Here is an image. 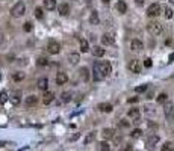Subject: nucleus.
I'll list each match as a JSON object with an SVG mask.
<instances>
[{
	"label": "nucleus",
	"instance_id": "nucleus-1",
	"mask_svg": "<svg viewBox=\"0 0 174 151\" xmlns=\"http://www.w3.org/2000/svg\"><path fill=\"white\" fill-rule=\"evenodd\" d=\"M112 73V67L109 62H97L94 65V77L97 79V80H102V79H106L109 74Z\"/></svg>",
	"mask_w": 174,
	"mask_h": 151
},
{
	"label": "nucleus",
	"instance_id": "nucleus-2",
	"mask_svg": "<svg viewBox=\"0 0 174 151\" xmlns=\"http://www.w3.org/2000/svg\"><path fill=\"white\" fill-rule=\"evenodd\" d=\"M24 12H26V5H24L23 2H18V3H15L14 6H12L11 15L15 17V18H20V17L24 15Z\"/></svg>",
	"mask_w": 174,
	"mask_h": 151
},
{
	"label": "nucleus",
	"instance_id": "nucleus-3",
	"mask_svg": "<svg viewBox=\"0 0 174 151\" xmlns=\"http://www.w3.org/2000/svg\"><path fill=\"white\" fill-rule=\"evenodd\" d=\"M147 30H149L151 35L157 36V35L162 33V24H160L159 21H150L149 24H147Z\"/></svg>",
	"mask_w": 174,
	"mask_h": 151
},
{
	"label": "nucleus",
	"instance_id": "nucleus-4",
	"mask_svg": "<svg viewBox=\"0 0 174 151\" xmlns=\"http://www.w3.org/2000/svg\"><path fill=\"white\" fill-rule=\"evenodd\" d=\"M47 51L50 55H58L59 51H61V44H59L58 41H55V39H52V41H49Z\"/></svg>",
	"mask_w": 174,
	"mask_h": 151
},
{
	"label": "nucleus",
	"instance_id": "nucleus-5",
	"mask_svg": "<svg viewBox=\"0 0 174 151\" xmlns=\"http://www.w3.org/2000/svg\"><path fill=\"white\" fill-rule=\"evenodd\" d=\"M129 70H130V73L139 74L141 70H142V65H141V62H139L138 59H133V61H130V64H129Z\"/></svg>",
	"mask_w": 174,
	"mask_h": 151
},
{
	"label": "nucleus",
	"instance_id": "nucleus-6",
	"mask_svg": "<svg viewBox=\"0 0 174 151\" xmlns=\"http://www.w3.org/2000/svg\"><path fill=\"white\" fill-rule=\"evenodd\" d=\"M160 14V5L159 3H153V5H150L149 6V9H147V15L149 17H157Z\"/></svg>",
	"mask_w": 174,
	"mask_h": 151
},
{
	"label": "nucleus",
	"instance_id": "nucleus-7",
	"mask_svg": "<svg viewBox=\"0 0 174 151\" xmlns=\"http://www.w3.org/2000/svg\"><path fill=\"white\" fill-rule=\"evenodd\" d=\"M164 112H165V116L168 118V120H173V118H174V106L171 103L166 101L165 106H164Z\"/></svg>",
	"mask_w": 174,
	"mask_h": 151
},
{
	"label": "nucleus",
	"instance_id": "nucleus-8",
	"mask_svg": "<svg viewBox=\"0 0 174 151\" xmlns=\"http://www.w3.org/2000/svg\"><path fill=\"white\" fill-rule=\"evenodd\" d=\"M55 100V94L52 91H44V95H43V103L44 104H49Z\"/></svg>",
	"mask_w": 174,
	"mask_h": 151
},
{
	"label": "nucleus",
	"instance_id": "nucleus-9",
	"mask_svg": "<svg viewBox=\"0 0 174 151\" xmlns=\"http://www.w3.org/2000/svg\"><path fill=\"white\" fill-rule=\"evenodd\" d=\"M36 86H38V89H41V91H47V88H49V79L47 77H41L38 80Z\"/></svg>",
	"mask_w": 174,
	"mask_h": 151
},
{
	"label": "nucleus",
	"instance_id": "nucleus-10",
	"mask_svg": "<svg viewBox=\"0 0 174 151\" xmlns=\"http://www.w3.org/2000/svg\"><path fill=\"white\" fill-rule=\"evenodd\" d=\"M127 115H129V118H132L135 124L139 122V109H135V107H133V109L129 110V113H127Z\"/></svg>",
	"mask_w": 174,
	"mask_h": 151
},
{
	"label": "nucleus",
	"instance_id": "nucleus-11",
	"mask_svg": "<svg viewBox=\"0 0 174 151\" xmlns=\"http://www.w3.org/2000/svg\"><path fill=\"white\" fill-rule=\"evenodd\" d=\"M58 12L61 14L62 17H65V15H68L70 14V6L67 5V3H61L58 6Z\"/></svg>",
	"mask_w": 174,
	"mask_h": 151
},
{
	"label": "nucleus",
	"instance_id": "nucleus-12",
	"mask_svg": "<svg viewBox=\"0 0 174 151\" xmlns=\"http://www.w3.org/2000/svg\"><path fill=\"white\" fill-rule=\"evenodd\" d=\"M130 47H132L133 51H141L144 49V45H142V42L139 41V39H133V41L130 42Z\"/></svg>",
	"mask_w": 174,
	"mask_h": 151
},
{
	"label": "nucleus",
	"instance_id": "nucleus-13",
	"mask_svg": "<svg viewBox=\"0 0 174 151\" xmlns=\"http://www.w3.org/2000/svg\"><path fill=\"white\" fill-rule=\"evenodd\" d=\"M9 100H11L12 104H18L21 101V91H15V92L9 97Z\"/></svg>",
	"mask_w": 174,
	"mask_h": 151
},
{
	"label": "nucleus",
	"instance_id": "nucleus-14",
	"mask_svg": "<svg viewBox=\"0 0 174 151\" xmlns=\"http://www.w3.org/2000/svg\"><path fill=\"white\" fill-rule=\"evenodd\" d=\"M67 80H68V76L65 73H58L56 76V85H65Z\"/></svg>",
	"mask_w": 174,
	"mask_h": 151
},
{
	"label": "nucleus",
	"instance_id": "nucleus-15",
	"mask_svg": "<svg viewBox=\"0 0 174 151\" xmlns=\"http://www.w3.org/2000/svg\"><path fill=\"white\" fill-rule=\"evenodd\" d=\"M102 44H105V45L113 44V35H112V33H105V35L102 36Z\"/></svg>",
	"mask_w": 174,
	"mask_h": 151
},
{
	"label": "nucleus",
	"instance_id": "nucleus-16",
	"mask_svg": "<svg viewBox=\"0 0 174 151\" xmlns=\"http://www.w3.org/2000/svg\"><path fill=\"white\" fill-rule=\"evenodd\" d=\"M98 109L102 110V112H106V113H109V112H112V104L111 103H100L98 104Z\"/></svg>",
	"mask_w": 174,
	"mask_h": 151
},
{
	"label": "nucleus",
	"instance_id": "nucleus-17",
	"mask_svg": "<svg viewBox=\"0 0 174 151\" xmlns=\"http://www.w3.org/2000/svg\"><path fill=\"white\" fill-rule=\"evenodd\" d=\"M79 61H80L79 53H70V55H68V62H70L71 65H77Z\"/></svg>",
	"mask_w": 174,
	"mask_h": 151
},
{
	"label": "nucleus",
	"instance_id": "nucleus-18",
	"mask_svg": "<svg viewBox=\"0 0 174 151\" xmlns=\"http://www.w3.org/2000/svg\"><path fill=\"white\" fill-rule=\"evenodd\" d=\"M79 73H80V77H82L83 82H88L89 80V71H88V68H86V67H82Z\"/></svg>",
	"mask_w": 174,
	"mask_h": 151
},
{
	"label": "nucleus",
	"instance_id": "nucleus-19",
	"mask_svg": "<svg viewBox=\"0 0 174 151\" xmlns=\"http://www.w3.org/2000/svg\"><path fill=\"white\" fill-rule=\"evenodd\" d=\"M89 23H91V24H94V26L100 23V18H98L97 11H92V12H91V15H89Z\"/></svg>",
	"mask_w": 174,
	"mask_h": 151
},
{
	"label": "nucleus",
	"instance_id": "nucleus-20",
	"mask_svg": "<svg viewBox=\"0 0 174 151\" xmlns=\"http://www.w3.org/2000/svg\"><path fill=\"white\" fill-rule=\"evenodd\" d=\"M44 8L49 11H53L56 8V0H44Z\"/></svg>",
	"mask_w": 174,
	"mask_h": 151
},
{
	"label": "nucleus",
	"instance_id": "nucleus-21",
	"mask_svg": "<svg viewBox=\"0 0 174 151\" xmlns=\"http://www.w3.org/2000/svg\"><path fill=\"white\" fill-rule=\"evenodd\" d=\"M92 55L97 56V57H102V56H105V49L98 47V45H94V49H92Z\"/></svg>",
	"mask_w": 174,
	"mask_h": 151
},
{
	"label": "nucleus",
	"instance_id": "nucleus-22",
	"mask_svg": "<svg viewBox=\"0 0 174 151\" xmlns=\"http://www.w3.org/2000/svg\"><path fill=\"white\" fill-rule=\"evenodd\" d=\"M102 136H103V139H111V137L113 136V128H103L102 130Z\"/></svg>",
	"mask_w": 174,
	"mask_h": 151
},
{
	"label": "nucleus",
	"instance_id": "nucleus-23",
	"mask_svg": "<svg viewBox=\"0 0 174 151\" xmlns=\"http://www.w3.org/2000/svg\"><path fill=\"white\" fill-rule=\"evenodd\" d=\"M38 103V97L36 95H29L28 98H26V104L30 107V106H35V104Z\"/></svg>",
	"mask_w": 174,
	"mask_h": 151
},
{
	"label": "nucleus",
	"instance_id": "nucleus-24",
	"mask_svg": "<svg viewBox=\"0 0 174 151\" xmlns=\"http://www.w3.org/2000/svg\"><path fill=\"white\" fill-rule=\"evenodd\" d=\"M117 11L120 12V14H126V11H127V5L123 2V0H120V2L117 3Z\"/></svg>",
	"mask_w": 174,
	"mask_h": 151
},
{
	"label": "nucleus",
	"instance_id": "nucleus-25",
	"mask_svg": "<svg viewBox=\"0 0 174 151\" xmlns=\"http://www.w3.org/2000/svg\"><path fill=\"white\" fill-rule=\"evenodd\" d=\"M96 139V132H89L88 135H86V137H85V141H83V143L85 145H89V143Z\"/></svg>",
	"mask_w": 174,
	"mask_h": 151
},
{
	"label": "nucleus",
	"instance_id": "nucleus-26",
	"mask_svg": "<svg viewBox=\"0 0 174 151\" xmlns=\"http://www.w3.org/2000/svg\"><path fill=\"white\" fill-rule=\"evenodd\" d=\"M80 50H82V53H86V51H89L88 41H85V39H82V41H80Z\"/></svg>",
	"mask_w": 174,
	"mask_h": 151
},
{
	"label": "nucleus",
	"instance_id": "nucleus-27",
	"mask_svg": "<svg viewBox=\"0 0 174 151\" xmlns=\"http://www.w3.org/2000/svg\"><path fill=\"white\" fill-rule=\"evenodd\" d=\"M9 100V95L8 92H5V91H0V104H3Z\"/></svg>",
	"mask_w": 174,
	"mask_h": 151
},
{
	"label": "nucleus",
	"instance_id": "nucleus-28",
	"mask_svg": "<svg viewBox=\"0 0 174 151\" xmlns=\"http://www.w3.org/2000/svg\"><path fill=\"white\" fill-rule=\"evenodd\" d=\"M157 142H159V136H157V135H153V136L149 137V145H150V147H153V145L157 143Z\"/></svg>",
	"mask_w": 174,
	"mask_h": 151
},
{
	"label": "nucleus",
	"instance_id": "nucleus-29",
	"mask_svg": "<svg viewBox=\"0 0 174 151\" xmlns=\"http://www.w3.org/2000/svg\"><path fill=\"white\" fill-rule=\"evenodd\" d=\"M62 101L64 103H68V101H71V98H73V95H71V92H62Z\"/></svg>",
	"mask_w": 174,
	"mask_h": 151
},
{
	"label": "nucleus",
	"instance_id": "nucleus-30",
	"mask_svg": "<svg viewBox=\"0 0 174 151\" xmlns=\"http://www.w3.org/2000/svg\"><path fill=\"white\" fill-rule=\"evenodd\" d=\"M36 64L39 65V67H44V65H47V64H49V59H47V57H44V56H41V57H38Z\"/></svg>",
	"mask_w": 174,
	"mask_h": 151
},
{
	"label": "nucleus",
	"instance_id": "nucleus-31",
	"mask_svg": "<svg viewBox=\"0 0 174 151\" xmlns=\"http://www.w3.org/2000/svg\"><path fill=\"white\" fill-rule=\"evenodd\" d=\"M24 76H26V74L23 73V71H18V73L14 74V80H15V82H21L23 79H24Z\"/></svg>",
	"mask_w": 174,
	"mask_h": 151
},
{
	"label": "nucleus",
	"instance_id": "nucleus-32",
	"mask_svg": "<svg viewBox=\"0 0 174 151\" xmlns=\"http://www.w3.org/2000/svg\"><path fill=\"white\" fill-rule=\"evenodd\" d=\"M164 12H165V18H166V20H170V18L173 17V9L170 8V6H165Z\"/></svg>",
	"mask_w": 174,
	"mask_h": 151
},
{
	"label": "nucleus",
	"instance_id": "nucleus-33",
	"mask_svg": "<svg viewBox=\"0 0 174 151\" xmlns=\"http://www.w3.org/2000/svg\"><path fill=\"white\" fill-rule=\"evenodd\" d=\"M166 98H168V95H166L165 92L159 94L157 95V103H166Z\"/></svg>",
	"mask_w": 174,
	"mask_h": 151
},
{
	"label": "nucleus",
	"instance_id": "nucleus-34",
	"mask_svg": "<svg viewBox=\"0 0 174 151\" xmlns=\"http://www.w3.org/2000/svg\"><path fill=\"white\" fill-rule=\"evenodd\" d=\"M130 136H132V137H141V136H142V130L135 128V130H133V132L130 133Z\"/></svg>",
	"mask_w": 174,
	"mask_h": 151
},
{
	"label": "nucleus",
	"instance_id": "nucleus-35",
	"mask_svg": "<svg viewBox=\"0 0 174 151\" xmlns=\"http://www.w3.org/2000/svg\"><path fill=\"white\" fill-rule=\"evenodd\" d=\"M35 17H36L38 20H41V18L44 17V12H43L41 8H35Z\"/></svg>",
	"mask_w": 174,
	"mask_h": 151
},
{
	"label": "nucleus",
	"instance_id": "nucleus-36",
	"mask_svg": "<svg viewBox=\"0 0 174 151\" xmlns=\"http://www.w3.org/2000/svg\"><path fill=\"white\" fill-rule=\"evenodd\" d=\"M111 147H109V143L108 142H102L100 143V151H109Z\"/></svg>",
	"mask_w": 174,
	"mask_h": 151
},
{
	"label": "nucleus",
	"instance_id": "nucleus-37",
	"mask_svg": "<svg viewBox=\"0 0 174 151\" xmlns=\"http://www.w3.org/2000/svg\"><path fill=\"white\" fill-rule=\"evenodd\" d=\"M135 91H136V92H145V91H147V85H141V86H136Z\"/></svg>",
	"mask_w": 174,
	"mask_h": 151
},
{
	"label": "nucleus",
	"instance_id": "nucleus-38",
	"mask_svg": "<svg viewBox=\"0 0 174 151\" xmlns=\"http://www.w3.org/2000/svg\"><path fill=\"white\" fill-rule=\"evenodd\" d=\"M171 150H173L171 143H170V142H166V143H164V147H162V150H160V151H171Z\"/></svg>",
	"mask_w": 174,
	"mask_h": 151
},
{
	"label": "nucleus",
	"instance_id": "nucleus-39",
	"mask_svg": "<svg viewBox=\"0 0 174 151\" xmlns=\"http://www.w3.org/2000/svg\"><path fill=\"white\" fill-rule=\"evenodd\" d=\"M23 29H24L26 32H30V30H32V23H29V21H28V23H24Z\"/></svg>",
	"mask_w": 174,
	"mask_h": 151
},
{
	"label": "nucleus",
	"instance_id": "nucleus-40",
	"mask_svg": "<svg viewBox=\"0 0 174 151\" xmlns=\"http://www.w3.org/2000/svg\"><path fill=\"white\" fill-rule=\"evenodd\" d=\"M121 151H132V145L130 143H126V145L121 148Z\"/></svg>",
	"mask_w": 174,
	"mask_h": 151
},
{
	"label": "nucleus",
	"instance_id": "nucleus-41",
	"mask_svg": "<svg viewBox=\"0 0 174 151\" xmlns=\"http://www.w3.org/2000/svg\"><path fill=\"white\" fill-rule=\"evenodd\" d=\"M144 65H145L147 68H150V67H151V59H145V61H144Z\"/></svg>",
	"mask_w": 174,
	"mask_h": 151
},
{
	"label": "nucleus",
	"instance_id": "nucleus-42",
	"mask_svg": "<svg viewBox=\"0 0 174 151\" xmlns=\"http://www.w3.org/2000/svg\"><path fill=\"white\" fill-rule=\"evenodd\" d=\"M120 126H121V127H127V126H129V122H127L126 120H121V122H120Z\"/></svg>",
	"mask_w": 174,
	"mask_h": 151
},
{
	"label": "nucleus",
	"instance_id": "nucleus-43",
	"mask_svg": "<svg viewBox=\"0 0 174 151\" xmlns=\"http://www.w3.org/2000/svg\"><path fill=\"white\" fill-rule=\"evenodd\" d=\"M127 101H129V103H136V101H138V97H132V98H129Z\"/></svg>",
	"mask_w": 174,
	"mask_h": 151
},
{
	"label": "nucleus",
	"instance_id": "nucleus-44",
	"mask_svg": "<svg viewBox=\"0 0 174 151\" xmlns=\"http://www.w3.org/2000/svg\"><path fill=\"white\" fill-rule=\"evenodd\" d=\"M79 136H80L79 133H76V135H73V136L70 137V141H76V139H79Z\"/></svg>",
	"mask_w": 174,
	"mask_h": 151
},
{
	"label": "nucleus",
	"instance_id": "nucleus-45",
	"mask_svg": "<svg viewBox=\"0 0 174 151\" xmlns=\"http://www.w3.org/2000/svg\"><path fill=\"white\" fill-rule=\"evenodd\" d=\"M168 61H170V62H173V61H174V53H171V55L168 56Z\"/></svg>",
	"mask_w": 174,
	"mask_h": 151
},
{
	"label": "nucleus",
	"instance_id": "nucleus-46",
	"mask_svg": "<svg viewBox=\"0 0 174 151\" xmlns=\"http://www.w3.org/2000/svg\"><path fill=\"white\" fill-rule=\"evenodd\" d=\"M144 3V0H136V5H139V6H141Z\"/></svg>",
	"mask_w": 174,
	"mask_h": 151
},
{
	"label": "nucleus",
	"instance_id": "nucleus-47",
	"mask_svg": "<svg viewBox=\"0 0 174 151\" xmlns=\"http://www.w3.org/2000/svg\"><path fill=\"white\" fill-rule=\"evenodd\" d=\"M5 145H8V142H0V147H5Z\"/></svg>",
	"mask_w": 174,
	"mask_h": 151
},
{
	"label": "nucleus",
	"instance_id": "nucleus-48",
	"mask_svg": "<svg viewBox=\"0 0 174 151\" xmlns=\"http://www.w3.org/2000/svg\"><path fill=\"white\" fill-rule=\"evenodd\" d=\"M102 2H103V3H109V2H111V0H102Z\"/></svg>",
	"mask_w": 174,
	"mask_h": 151
},
{
	"label": "nucleus",
	"instance_id": "nucleus-49",
	"mask_svg": "<svg viewBox=\"0 0 174 151\" xmlns=\"http://www.w3.org/2000/svg\"><path fill=\"white\" fill-rule=\"evenodd\" d=\"M170 2H171V3H174V0H170Z\"/></svg>",
	"mask_w": 174,
	"mask_h": 151
},
{
	"label": "nucleus",
	"instance_id": "nucleus-50",
	"mask_svg": "<svg viewBox=\"0 0 174 151\" xmlns=\"http://www.w3.org/2000/svg\"><path fill=\"white\" fill-rule=\"evenodd\" d=\"M74 2H80V0H74Z\"/></svg>",
	"mask_w": 174,
	"mask_h": 151
},
{
	"label": "nucleus",
	"instance_id": "nucleus-51",
	"mask_svg": "<svg viewBox=\"0 0 174 151\" xmlns=\"http://www.w3.org/2000/svg\"><path fill=\"white\" fill-rule=\"evenodd\" d=\"M0 79H2V76H0Z\"/></svg>",
	"mask_w": 174,
	"mask_h": 151
},
{
	"label": "nucleus",
	"instance_id": "nucleus-52",
	"mask_svg": "<svg viewBox=\"0 0 174 151\" xmlns=\"http://www.w3.org/2000/svg\"><path fill=\"white\" fill-rule=\"evenodd\" d=\"M171 151H174V150H171Z\"/></svg>",
	"mask_w": 174,
	"mask_h": 151
}]
</instances>
